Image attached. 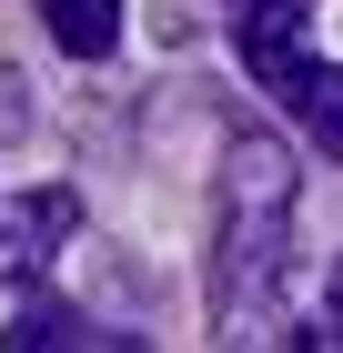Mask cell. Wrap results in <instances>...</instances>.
<instances>
[{"label":"cell","mask_w":343,"mask_h":353,"mask_svg":"<svg viewBox=\"0 0 343 353\" xmlns=\"http://www.w3.org/2000/svg\"><path fill=\"white\" fill-rule=\"evenodd\" d=\"M293 212H303L293 141L233 132L222 141V172H212V313H222V323H253V313L283 293Z\"/></svg>","instance_id":"cell-1"},{"label":"cell","mask_w":343,"mask_h":353,"mask_svg":"<svg viewBox=\"0 0 343 353\" xmlns=\"http://www.w3.org/2000/svg\"><path fill=\"white\" fill-rule=\"evenodd\" d=\"M233 41L253 61V81L293 111V132L343 162V61L313 51V21H233Z\"/></svg>","instance_id":"cell-2"},{"label":"cell","mask_w":343,"mask_h":353,"mask_svg":"<svg viewBox=\"0 0 343 353\" xmlns=\"http://www.w3.org/2000/svg\"><path fill=\"white\" fill-rule=\"evenodd\" d=\"M71 222H81V192H61V182L21 192V202L0 212V283H41L51 252L71 243Z\"/></svg>","instance_id":"cell-3"},{"label":"cell","mask_w":343,"mask_h":353,"mask_svg":"<svg viewBox=\"0 0 343 353\" xmlns=\"http://www.w3.org/2000/svg\"><path fill=\"white\" fill-rule=\"evenodd\" d=\"M41 21H51V41L71 61H111V41H121V0H41Z\"/></svg>","instance_id":"cell-4"},{"label":"cell","mask_w":343,"mask_h":353,"mask_svg":"<svg viewBox=\"0 0 343 353\" xmlns=\"http://www.w3.org/2000/svg\"><path fill=\"white\" fill-rule=\"evenodd\" d=\"M41 343L81 353V343H111V333H91L81 313H61V303H30V313H10V333H0V353H41Z\"/></svg>","instance_id":"cell-5"},{"label":"cell","mask_w":343,"mask_h":353,"mask_svg":"<svg viewBox=\"0 0 343 353\" xmlns=\"http://www.w3.org/2000/svg\"><path fill=\"white\" fill-rule=\"evenodd\" d=\"M303 343H343V263H333V293H323V313L303 323Z\"/></svg>","instance_id":"cell-6"},{"label":"cell","mask_w":343,"mask_h":353,"mask_svg":"<svg viewBox=\"0 0 343 353\" xmlns=\"http://www.w3.org/2000/svg\"><path fill=\"white\" fill-rule=\"evenodd\" d=\"M233 21H253V10H313V0H222Z\"/></svg>","instance_id":"cell-7"}]
</instances>
